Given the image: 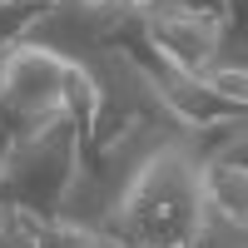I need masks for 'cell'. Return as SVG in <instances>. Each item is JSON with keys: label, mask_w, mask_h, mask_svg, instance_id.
<instances>
[{"label": "cell", "mask_w": 248, "mask_h": 248, "mask_svg": "<svg viewBox=\"0 0 248 248\" xmlns=\"http://www.w3.org/2000/svg\"><path fill=\"white\" fill-rule=\"evenodd\" d=\"M203 218L199 154L189 134H169L114 203L105 233L124 248H189Z\"/></svg>", "instance_id": "obj_1"}, {"label": "cell", "mask_w": 248, "mask_h": 248, "mask_svg": "<svg viewBox=\"0 0 248 248\" xmlns=\"http://www.w3.org/2000/svg\"><path fill=\"white\" fill-rule=\"evenodd\" d=\"M169 134H184V129L139 119L124 134H114L109 144H99V149H85V144H79L75 169L65 179V189H60V203H55L50 218L70 223V229H85V233H105L114 203L124 199V189H129L134 174L144 169V159H149Z\"/></svg>", "instance_id": "obj_2"}, {"label": "cell", "mask_w": 248, "mask_h": 248, "mask_svg": "<svg viewBox=\"0 0 248 248\" xmlns=\"http://www.w3.org/2000/svg\"><path fill=\"white\" fill-rule=\"evenodd\" d=\"M85 75L94 79V119H90V129H85V149H99V144H109L114 134H124L129 124L139 119H149V124H174L179 129V119L169 114V105H164V94L154 85V70L149 65H139V60L129 50H119V45H99L90 50L85 60Z\"/></svg>", "instance_id": "obj_3"}, {"label": "cell", "mask_w": 248, "mask_h": 248, "mask_svg": "<svg viewBox=\"0 0 248 248\" xmlns=\"http://www.w3.org/2000/svg\"><path fill=\"white\" fill-rule=\"evenodd\" d=\"M79 124L70 114L50 119L45 129H35L30 139H20L15 149L0 159V203H15V209H30V214H55L60 189L75 169V154H79Z\"/></svg>", "instance_id": "obj_4"}, {"label": "cell", "mask_w": 248, "mask_h": 248, "mask_svg": "<svg viewBox=\"0 0 248 248\" xmlns=\"http://www.w3.org/2000/svg\"><path fill=\"white\" fill-rule=\"evenodd\" d=\"M60 75L65 60L40 45H5L0 55V159L20 139L60 119Z\"/></svg>", "instance_id": "obj_5"}, {"label": "cell", "mask_w": 248, "mask_h": 248, "mask_svg": "<svg viewBox=\"0 0 248 248\" xmlns=\"http://www.w3.org/2000/svg\"><path fill=\"white\" fill-rule=\"evenodd\" d=\"M139 25H144L149 50L164 60V65L184 70V75H203V70H209L218 40H223V30H229L218 15L179 10V5H164V0H154V5L139 15Z\"/></svg>", "instance_id": "obj_6"}, {"label": "cell", "mask_w": 248, "mask_h": 248, "mask_svg": "<svg viewBox=\"0 0 248 248\" xmlns=\"http://www.w3.org/2000/svg\"><path fill=\"white\" fill-rule=\"evenodd\" d=\"M60 109L79 124V134L90 129V119H94V79L85 75L79 60H65V75H60Z\"/></svg>", "instance_id": "obj_7"}, {"label": "cell", "mask_w": 248, "mask_h": 248, "mask_svg": "<svg viewBox=\"0 0 248 248\" xmlns=\"http://www.w3.org/2000/svg\"><path fill=\"white\" fill-rule=\"evenodd\" d=\"M199 79H203V90H214L223 99V105L248 109V65H209Z\"/></svg>", "instance_id": "obj_8"}, {"label": "cell", "mask_w": 248, "mask_h": 248, "mask_svg": "<svg viewBox=\"0 0 248 248\" xmlns=\"http://www.w3.org/2000/svg\"><path fill=\"white\" fill-rule=\"evenodd\" d=\"M40 218L30 209H15L5 203V218H0V248H40Z\"/></svg>", "instance_id": "obj_9"}, {"label": "cell", "mask_w": 248, "mask_h": 248, "mask_svg": "<svg viewBox=\"0 0 248 248\" xmlns=\"http://www.w3.org/2000/svg\"><path fill=\"white\" fill-rule=\"evenodd\" d=\"M40 10L35 5H20V0H0V45H15L20 35L30 30V20Z\"/></svg>", "instance_id": "obj_10"}, {"label": "cell", "mask_w": 248, "mask_h": 248, "mask_svg": "<svg viewBox=\"0 0 248 248\" xmlns=\"http://www.w3.org/2000/svg\"><path fill=\"white\" fill-rule=\"evenodd\" d=\"M164 5H179V10H199V15H218L223 0H164Z\"/></svg>", "instance_id": "obj_11"}, {"label": "cell", "mask_w": 248, "mask_h": 248, "mask_svg": "<svg viewBox=\"0 0 248 248\" xmlns=\"http://www.w3.org/2000/svg\"><path fill=\"white\" fill-rule=\"evenodd\" d=\"M94 248H124V243H114L109 233H99V238H94Z\"/></svg>", "instance_id": "obj_12"}, {"label": "cell", "mask_w": 248, "mask_h": 248, "mask_svg": "<svg viewBox=\"0 0 248 248\" xmlns=\"http://www.w3.org/2000/svg\"><path fill=\"white\" fill-rule=\"evenodd\" d=\"M20 5H35V10H50L55 0H20Z\"/></svg>", "instance_id": "obj_13"}, {"label": "cell", "mask_w": 248, "mask_h": 248, "mask_svg": "<svg viewBox=\"0 0 248 248\" xmlns=\"http://www.w3.org/2000/svg\"><path fill=\"white\" fill-rule=\"evenodd\" d=\"M0 218H5V203H0Z\"/></svg>", "instance_id": "obj_14"}, {"label": "cell", "mask_w": 248, "mask_h": 248, "mask_svg": "<svg viewBox=\"0 0 248 248\" xmlns=\"http://www.w3.org/2000/svg\"><path fill=\"white\" fill-rule=\"evenodd\" d=\"M0 55H5V45H0Z\"/></svg>", "instance_id": "obj_15"}]
</instances>
